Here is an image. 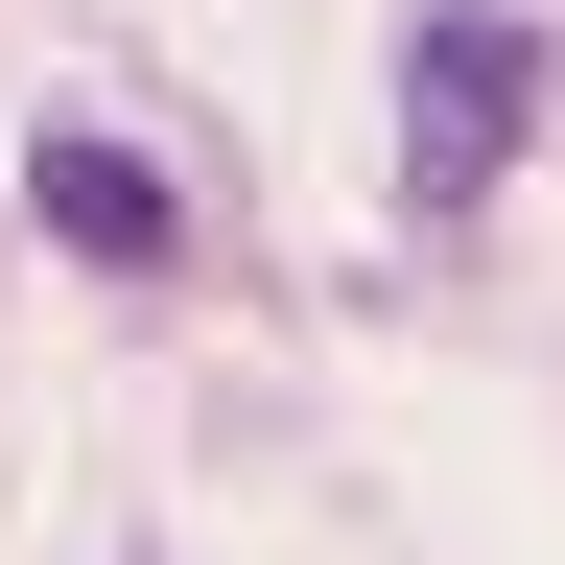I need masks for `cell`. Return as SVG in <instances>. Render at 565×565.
I'll return each instance as SVG.
<instances>
[{"label":"cell","instance_id":"6da1fadb","mask_svg":"<svg viewBox=\"0 0 565 565\" xmlns=\"http://www.w3.org/2000/svg\"><path fill=\"white\" fill-rule=\"evenodd\" d=\"M519 141H542V24L519 0H424L401 24V212H494Z\"/></svg>","mask_w":565,"mask_h":565},{"label":"cell","instance_id":"7a4b0ae2","mask_svg":"<svg viewBox=\"0 0 565 565\" xmlns=\"http://www.w3.org/2000/svg\"><path fill=\"white\" fill-rule=\"evenodd\" d=\"M24 212H47V236L95 259V282H166V259H189L166 166H141V141H95V118H47V141H24Z\"/></svg>","mask_w":565,"mask_h":565}]
</instances>
